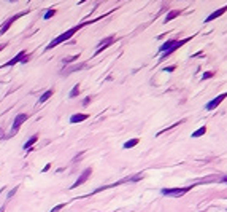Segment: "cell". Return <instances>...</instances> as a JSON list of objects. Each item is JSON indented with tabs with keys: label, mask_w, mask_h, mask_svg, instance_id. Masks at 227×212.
Segmentation results:
<instances>
[{
	"label": "cell",
	"mask_w": 227,
	"mask_h": 212,
	"mask_svg": "<svg viewBox=\"0 0 227 212\" xmlns=\"http://www.w3.org/2000/svg\"><path fill=\"white\" fill-rule=\"evenodd\" d=\"M95 21H97V19H94V21H84V22H81V24H78V26H73L71 29H68V31H65L64 34H61L59 37H56L51 43H49V45L46 46L45 50H46V51H48V50H53L54 46H57V45H61V43H64V42L70 40V38H71L75 34H77L81 27H84V26H87V24H92V22H95Z\"/></svg>",
	"instance_id": "6da1fadb"
},
{
	"label": "cell",
	"mask_w": 227,
	"mask_h": 212,
	"mask_svg": "<svg viewBox=\"0 0 227 212\" xmlns=\"http://www.w3.org/2000/svg\"><path fill=\"white\" fill-rule=\"evenodd\" d=\"M192 187H181V188H164L161 192L164 196H173V198H180L183 195H186Z\"/></svg>",
	"instance_id": "7a4b0ae2"
},
{
	"label": "cell",
	"mask_w": 227,
	"mask_h": 212,
	"mask_svg": "<svg viewBox=\"0 0 227 212\" xmlns=\"http://www.w3.org/2000/svg\"><path fill=\"white\" fill-rule=\"evenodd\" d=\"M27 120H29V115H27V113H18V115L14 116V121H13V126H11V134H16V132L19 131L21 125H22L24 121H27Z\"/></svg>",
	"instance_id": "3957f363"
},
{
	"label": "cell",
	"mask_w": 227,
	"mask_h": 212,
	"mask_svg": "<svg viewBox=\"0 0 227 212\" xmlns=\"http://www.w3.org/2000/svg\"><path fill=\"white\" fill-rule=\"evenodd\" d=\"M27 13H29V10H27V11H24V13H19V14H16V16L10 18V19H7V21H5V24H3L2 27H0V35H3V34H5V32H7V31H8V29H10V27L13 26V22H16V21H18V19H19L21 16L27 14Z\"/></svg>",
	"instance_id": "277c9868"
},
{
	"label": "cell",
	"mask_w": 227,
	"mask_h": 212,
	"mask_svg": "<svg viewBox=\"0 0 227 212\" xmlns=\"http://www.w3.org/2000/svg\"><path fill=\"white\" fill-rule=\"evenodd\" d=\"M91 174H92V168H86V169L81 172V176L78 177V180H77V182H75V183L71 185V188H78L80 185H83V183H84V182H86V180L91 177Z\"/></svg>",
	"instance_id": "5b68a950"
},
{
	"label": "cell",
	"mask_w": 227,
	"mask_h": 212,
	"mask_svg": "<svg viewBox=\"0 0 227 212\" xmlns=\"http://www.w3.org/2000/svg\"><path fill=\"white\" fill-rule=\"evenodd\" d=\"M114 42H116V37H113V35H111V37H107L105 40H102V42L98 43V46H97V50H95V54H98V53H102L103 50H107L108 46H110L111 43H114Z\"/></svg>",
	"instance_id": "8992f818"
},
{
	"label": "cell",
	"mask_w": 227,
	"mask_h": 212,
	"mask_svg": "<svg viewBox=\"0 0 227 212\" xmlns=\"http://www.w3.org/2000/svg\"><path fill=\"white\" fill-rule=\"evenodd\" d=\"M27 53H26V50H22V51H19L11 61H8V62H5V64H2L0 65V69H3V67H11V65H14V64H18V62H22V59H24V56H26Z\"/></svg>",
	"instance_id": "52a82bcc"
},
{
	"label": "cell",
	"mask_w": 227,
	"mask_h": 212,
	"mask_svg": "<svg viewBox=\"0 0 227 212\" xmlns=\"http://www.w3.org/2000/svg\"><path fill=\"white\" fill-rule=\"evenodd\" d=\"M225 98H227V91H225V92H222V94H219V96H218V98H214L213 101H210V102L205 105V109H207V110H213V109H216V107H218V105H219V104H221Z\"/></svg>",
	"instance_id": "ba28073f"
},
{
	"label": "cell",
	"mask_w": 227,
	"mask_h": 212,
	"mask_svg": "<svg viewBox=\"0 0 227 212\" xmlns=\"http://www.w3.org/2000/svg\"><path fill=\"white\" fill-rule=\"evenodd\" d=\"M187 40H189V38H186V40H176V42H175V45L172 46L170 50H167L165 53H162V61H164V59H165L167 56H170L172 53H175V51L178 50V48H181V46H183V45H184V43H186Z\"/></svg>",
	"instance_id": "9c48e42d"
},
{
	"label": "cell",
	"mask_w": 227,
	"mask_h": 212,
	"mask_svg": "<svg viewBox=\"0 0 227 212\" xmlns=\"http://www.w3.org/2000/svg\"><path fill=\"white\" fill-rule=\"evenodd\" d=\"M87 118H89L87 113H75V115L70 116V123H71V125H77V123H81V121H84V120H87Z\"/></svg>",
	"instance_id": "30bf717a"
},
{
	"label": "cell",
	"mask_w": 227,
	"mask_h": 212,
	"mask_svg": "<svg viewBox=\"0 0 227 212\" xmlns=\"http://www.w3.org/2000/svg\"><path fill=\"white\" fill-rule=\"evenodd\" d=\"M225 11H227V5H225V7H222V8H219V10H216V11H213V13H211V14L205 19V22H211L213 19L219 18V16H221V14H224Z\"/></svg>",
	"instance_id": "8fae6325"
},
{
	"label": "cell",
	"mask_w": 227,
	"mask_h": 212,
	"mask_svg": "<svg viewBox=\"0 0 227 212\" xmlns=\"http://www.w3.org/2000/svg\"><path fill=\"white\" fill-rule=\"evenodd\" d=\"M37 140H38V134H34V136H30V137L27 139V142L24 144V150H26V152H30V150H32V145L37 142Z\"/></svg>",
	"instance_id": "7c38bea8"
},
{
	"label": "cell",
	"mask_w": 227,
	"mask_h": 212,
	"mask_svg": "<svg viewBox=\"0 0 227 212\" xmlns=\"http://www.w3.org/2000/svg\"><path fill=\"white\" fill-rule=\"evenodd\" d=\"M54 94V89H48V91H45L41 96H40V99H38V104H43V102H46L49 98H51Z\"/></svg>",
	"instance_id": "4fadbf2b"
},
{
	"label": "cell",
	"mask_w": 227,
	"mask_h": 212,
	"mask_svg": "<svg viewBox=\"0 0 227 212\" xmlns=\"http://www.w3.org/2000/svg\"><path fill=\"white\" fill-rule=\"evenodd\" d=\"M175 42H176V40H167V42H165V43L161 46V48H159V51H161V53H165L167 50H170L172 46L175 45Z\"/></svg>",
	"instance_id": "5bb4252c"
},
{
	"label": "cell",
	"mask_w": 227,
	"mask_h": 212,
	"mask_svg": "<svg viewBox=\"0 0 227 212\" xmlns=\"http://www.w3.org/2000/svg\"><path fill=\"white\" fill-rule=\"evenodd\" d=\"M138 142H140V139H130V140H127V142L124 144V148H134L135 145H138Z\"/></svg>",
	"instance_id": "9a60e30c"
},
{
	"label": "cell",
	"mask_w": 227,
	"mask_h": 212,
	"mask_svg": "<svg viewBox=\"0 0 227 212\" xmlns=\"http://www.w3.org/2000/svg\"><path fill=\"white\" fill-rule=\"evenodd\" d=\"M207 132V126H200L197 131H194L192 134H191V137H200V136H203Z\"/></svg>",
	"instance_id": "2e32d148"
},
{
	"label": "cell",
	"mask_w": 227,
	"mask_h": 212,
	"mask_svg": "<svg viewBox=\"0 0 227 212\" xmlns=\"http://www.w3.org/2000/svg\"><path fill=\"white\" fill-rule=\"evenodd\" d=\"M86 67V64H80V65H71L70 69H67V70H64V74L65 75H68V74H71V72H75V70H80V69H84Z\"/></svg>",
	"instance_id": "e0dca14e"
},
{
	"label": "cell",
	"mask_w": 227,
	"mask_h": 212,
	"mask_svg": "<svg viewBox=\"0 0 227 212\" xmlns=\"http://www.w3.org/2000/svg\"><path fill=\"white\" fill-rule=\"evenodd\" d=\"M180 13H181L180 10H175V11H170V13H168V14L165 16V22H170V21L173 19V18H176V16H180Z\"/></svg>",
	"instance_id": "ac0fdd59"
},
{
	"label": "cell",
	"mask_w": 227,
	"mask_h": 212,
	"mask_svg": "<svg viewBox=\"0 0 227 212\" xmlns=\"http://www.w3.org/2000/svg\"><path fill=\"white\" fill-rule=\"evenodd\" d=\"M78 94H80V86H78V85H75V86H73V89H71V91H70V94H68V98H71V99H73V98H77Z\"/></svg>",
	"instance_id": "d6986e66"
},
{
	"label": "cell",
	"mask_w": 227,
	"mask_h": 212,
	"mask_svg": "<svg viewBox=\"0 0 227 212\" xmlns=\"http://www.w3.org/2000/svg\"><path fill=\"white\" fill-rule=\"evenodd\" d=\"M54 14H56V10H54V8H51V10H48V11L45 13V16H43V18H45V19H49V18H53Z\"/></svg>",
	"instance_id": "ffe728a7"
},
{
	"label": "cell",
	"mask_w": 227,
	"mask_h": 212,
	"mask_svg": "<svg viewBox=\"0 0 227 212\" xmlns=\"http://www.w3.org/2000/svg\"><path fill=\"white\" fill-rule=\"evenodd\" d=\"M78 56H80V54H75V56H70V58H65V59H64V62H65V64H70V62H73L75 59H78Z\"/></svg>",
	"instance_id": "44dd1931"
},
{
	"label": "cell",
	"mask_w": 227,
	"mask_h": 212,
	"mask_svg": "<svg viewBox=\"0 0 227 212\" xmlns=\"http://www.w3.org/2000/svg\"><path fill=\"white\" fill-rule=\"evenodd\" d=\"M64 207H65V203H62V204H57L56 207H53V209L49 210V212H59V210H61V209H64Z\"/></svg>",
	"instance_id": "7402d4cb"
},
{
	"label": "cell",
	"mask_w": 227,
	"mask_h": 212,
	"mask_svg": "<svg viewBox=\"0 0 227 212\" xmlns=\"http://www.w3.org/2000/svg\"><path fill=\"white\" fill-rule=\"evenodd\" d=\"M18 188H19V187H14V188H13V190H10V192H8V196H7L8 199H10V198H13V196L16 195V192H18Z\"/></svg>",
	"instance_id": "603a6c76"
},
{
	"label": "cell",
	"mask_w": 227,
	"mask_h": 212,
	"mask_svg": "<svg viewBox=\"0 0 227 212\" xmlns=\"http://www.w3.org/2000/svg\"><path fill=\"white\" fill-rule=\"evenodd\" d=\"M214 75V72H205L203 74V77H202V80H207V78H211Z\"/></svg>",
	"instance_id": "cb8c5ba5"
},
{
	"label": "cell",
	"mask_w": 227,
	"mask_h": 212,
	"mask_svg": "<svg viewBox=\"0 0 227 212\" xmlns=\"http://www.w3.org/2000/svg\"><path fill=\"white\" fill-rule=\"evenodd\" d=\"M175 69H176L175 65H170V67H165L164 70H165V72H173V70H175Z\"/></svg>",
	"instance_id": "d4e9b609"
},
{
	"label": "cell",
	"mask_w": 227,
	"mask_h": 212,
	"mask_svg": "<svg viewBox=\"0 0 227 212\" xmlns=\"http://www.w3.org/2000/svg\"><path fill=\"white\" fill-rule=\"evenodd\" d=\"M49 169H51V163H48L46 166L43 168V172H46V171H49Z\"/></svg>",
	"instance_id": "484cf974"
},
{
	"label": "cell",
	"mask_w": 227,
	"mask_h": 212,
	"mask_svg": "<svg viewBox=\"0 0 227 212\" xmlns=\"http://www.w3.org/2000/svg\"><path fill=\"white\" fill-rule=\"evenodd\" d=\"M7 45H8V43H2V45H0V51H3V50L7 48Z\"/></svg>",
	"instance_id": "4316f807"
},
{
	"label": "cell",
	"mask_w": 227,
	"mask_h": 212,
	"mask_svg": "<svg viewBox=\"0 0 227 212\" xmlns=\"http://www.w3.org/2000/svg\"><path fill=\"white\" fill-rule=\"evenodd\" d=\"M89 102H91V98H86V99H84V102H83V105H87Z\"/></svg>",
	"instance_id": "83f0119b"
},
{
	"label": "cell",
	"mask_w": 227,
	"mask_h": 212,
	"mask_svg": "<svg viewBox=\"0 0 227 212\" xmlns=\"http://www.w3.org/2000/svg\"><path fill=\"white\" fill-rule=\"evenodd\" d=\"M221 182H225V183H227V176H224V177L221 179Z\"/></svg>",
	"instance_id": "f1b7e54d"
},
{
	"label": "cell",
	"mask_w": 227,
	"mask_h": 212,
	"mask_svg": "<svg viewBox=\"0 0 227 212\" xmlns=\"http://www.w3.org/2000/svg\"><path fill=\"white\" fill-rule=\"evenodd\" d=\"M3 210H5V207H3V206H2V209H0V212H3Z\"/></svg>",
	"instance_id": "f546056e"
}]
</instances>
